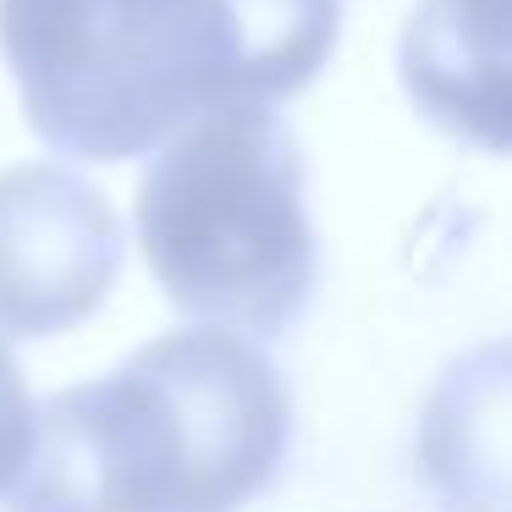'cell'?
<instances>
[{"instance_id": "cell-8", "label": "cell", "mask_w": 512, "mask_h": 512, "mask_svg": "<svg viewBox=\"0 0 512 512\" xmlns=\"http://www.w3.org/2000/svg\"><path fill=\"white\" fill-rule=\"evenodd\" d=\"M39 430V402L23 380V364L12 358L6 336H0V501L12 496V485L23 479L28 452H34Z\"/></svg>"}, {"instance_id": "cell-5", "label": "cell", "mask_w": 512, "mask_h": 512, "mask_svg": "<svg viewBox=\"0 0 512 512\" xmlns=\"http://www.w3.org/2000/svg\"><path fill=\"white\" fill-rule=\"evenodd\" d=\"M397 61L430 127L512 155V0H424L402 28Z\"/></svg>"}, {"instance_id": "cell-7", "label": "cell", "mask_w": 512, "mask_h": 512, "mask_svg": "<svg viewBox=\"0 0 512 512\" xmlns=\"http://www.w3.org/2000/svg\"><path fill=\"white\" fill-rule=\"evenodd\" d=\"M342 0H232L237 100L276 105L331 61Z\"/></svg>"}, {"instance_id": "cell-3", "label": "cell", "mask_w": 512, "mask_h": 512, "mask_svg": "<svg viewBox=\"0 0 512 512\" xmlns=\"http://www.w3.org/2000/svg\"><path fill=\"white\" fill-rule=\"evenodd\" d=\"M0 50L50 149L133 160L237 100L232 0H0Z\"/></svg>"}, {"instance_id": "cell-6", "label": "cell", "mask_w": 512, "mask_h": 512, "mask_svg": "<svg viewBox=\"0 0 512 512\" xmlns=\"http://www.w3.org/2000/svg\"><path fill=\"white\" fill-rule=\"evenodd\" d=\"M413 474L435 512H512V336L441 369L413 430Z\"/></svg>"}, {"instance_id": "cell-2", "label": "cell", "mask_w": 512, "mask_h": 512, "mask_svg": "<svg viewBox=\"0 0 512 512\" xmlns=\"http://www.w3.org/2000/svg\"><path fill=\"white\" fill-rule=\"evenodd\" d=\"M138 248L171 309L276 342L303 320L320 243L303 155L276 105L232 100L160 144L138 182Z\"/></svg>"}, {"instance_id": "cell-1", "label": "cell", "mask_w": 512, "mask_h": 512, "mask_svg": "<svg viewBox=\"0 0 512 512\" xmlns=\"http://www.w3.org/2000/svg\"><path fill=\"white\" fill-rule=\"evenodd\" d=\"M292 391L243 331L199 325L39 408L6 512H237L287 474Z\"/></svg>"}, {"instance_id": "cell-4", "label": "cell", "mask_w": 512, "mask_h": 512, "mask_svg": "<svg viewBox=\"0 0 512 512\" xmlns=\"http://www.w3.org/2000/svg\"><path fill=\"white\" fill-rule=\"evenodd\" d=\"M127 237L111 199L67 166L0 171V336H61L100 314Z\"/></svg>"}]
</instances>
